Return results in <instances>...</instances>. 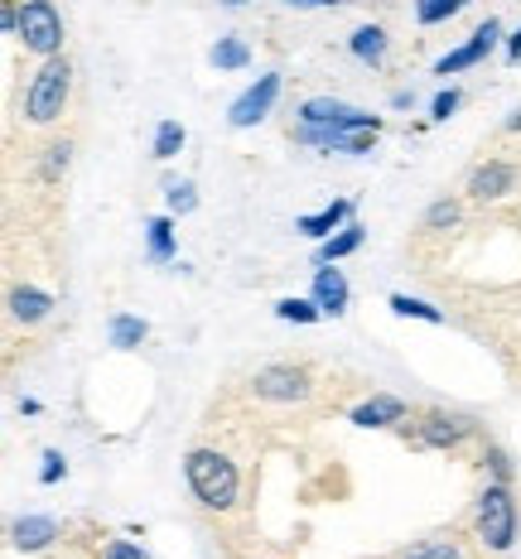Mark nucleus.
I'll use <instances>...</instances> for the list:
<instances>
[{
	"mask_svg": "<svg viewBox=\"0 0 521 559\" xmlns=\"http://www.w3.org/2000/svg\"><path fill=\"white\" fill-rule=\"evenodd\" d=\"M517 531H521V511L512 483L488 477V487L473 497V535H478V545L488 555H507L517 545Z\"/></svg>",
	"mask_w": 521,
	"mask_h": 559,
	"instance_id": "nucleus-1",
	"label": "nucleus"
},
{
	"mask_svg": "<svg viewBox=\"0 0 521 559\" xmlns=\"http://www.w3.org/2000/svg\"><path fill=\"white\" fill-rule=\"evenodd\" d=\"M183 477H189V492L199 497V507L208 511H232L241 497V473L227 453L217 449H189L183 459Z\"/></svg>",
	"mask_w": 521,
	"mask_h": 559,
	"instance_id": "nucleus-2",
	"label": "nucleus"
},
{
	"mask_svg": "<svg viewBox=\"0 0 521 559\" xmlns=\"http://www.w3.org/2000/svg\"><path fill=\"white\" fill-rule=\"evenodd\" d=\"M68 97H73V63L63 53L44 58L34 68L29 87H25V121L29 126H54L58 116L68 111Z\"/></svg>",
	"mask_w": 521,
	"mask_h": 559,
	"instance_id": "nucleus-3",
	"label": "nucleus"
},
{
	"mask_svg": "<svg viewBox=\"0 0 521 559\" xmlns=\"http://www.w3.org/2000/svg\"><path fill=\"white\" fill-rule=\"evenodd\" d=\"M401 439L411 449H439V453H449V449H463L469 439H478V419L459 415V411H421V415H411L401 425Z\"/></svg>",
	"mask_w": 521,
	"mask_h": 559,
	"instance_id": "nucleus-4",
	"label": "nucleus"
},
{
	"mask_svg": "<svg viewBox=\"0 0 521 559\" xmlns=\"http://www.w3.org/2000/svg\"><path fill=\"white\" fill-rule=\"evenodd\" d=\"M377 135H381V116H372V111H357L353 121H333V126H299L295 121L299 145L333 150V155H367Z\"/></svg>",
	"mask_w": 521,
	"mask_h": 559,
	"instance_id": "nucleus-5",
	"label": "nucleus"
},
{
	"mask_svg": "<svg viewBox=\"0 0 521 559\" xmlns=\"http://www.w3.org/2000/svg\"><path fill=\"white\" fill-rule=\"evenodd\" d=\"M15 44H25V53H34L39 63L63 53V15H58L54 0H20Z\"/></svg>",
	"mask_w": 521,
	"mask_h": 559,
	"instance_id": "nucleus-6",
	"label": "nucleus"
},
{
	"mask_svg": "<svg viewBox=\"0 0 521 559\" xmlns=\"http://www.w3.org/2000/svg\"><path fill=\"white\" fill-rule=\"evenodd\" d=\"M247 386H251V395H257V401L295 405V401H309L315 381H309V371H305V367H295V362H271V367H261L257 377L247 381Z\"/></svg>",
	"mask_w": 521,
	"mask_h": 559,
	"instance_id": "nucleus-7",
	"label": "nucleus"
},
{
	"mask_svg": "<svg viewBox=\"0 0 521 559\" xmlns=\"http://www.w3.org/2000/svg\"><path fill=\"white\" fill-rule=\"evenodd\" d=\"M497 39H502V20L488 15L478 29L469 34V39L459 44V49H449L445 58H439V63H435V78H459V73H469V68H478L483 58L497 49Z\"/></svg>",
	"mask_w": 521,
	"mask_h": 559,
	"instance_id": "nucleus-8",
	"label": "nucleus"
},
{
	"mask_svg": "<svg viewBox=\"0 0 521 559\" xmlns=\"http://www.w3.org/2000/svg\"><path fill=\"white\" fill-rule=\"evenodd\" d=\"M463 193H469L473 203L512 198V193H521V165H512V159H483V165L469 174V189Z\"/></svg>",
	"mask_w": 521,
	"mask_h": 559,
	"instance_id": "nucleus-9",
	"label": "nucleus"
},
{
	"mask_svg": "<svg viewBox=\"0 0 521 559\" xmlns=\"http://www.w3.org/2000/svg\"><path fill=\"white\" fill-rule=\"evenodd\" d=\"M275 97H281V73H261L257 83H251V87L227 107V121L237 126V131H247V126H257V121H265V116H271Z\"/></svg>",
	"mask_w": 521,
	"mask_h": 559,
	"instance_id": "nucleus-10",
	"label": "nucleus"
},
{
	"mask_svg": "<svg viewBox=\"0 0 521 559\" xmlns=\"http://www.w3.org/2000/svg\"><path fill=\"white\" fill-rule=\"evenodd\" d=\"M347 419H353L357 429H401L405 419H411V405H405L401 395H387V391H377L372 401L353 405V411H347Z\"/></svg>",
	"mask_w": 521,
	"mask_h": 559,
	"instance_id": "nucleus-11",
	"label": "nucleus"
},
{
	"mask_svg": "<svg viewBox=\"0 0 521 559\" xmlns=\"http://www.w3.org/2000/svg\"><path fill=\"white\" fill-rule=\"evenodd\" d=\"M353 198H333L329 207H319V213H305V217H295V231H305V237H315V241H329L339 227L353 223Z\"/></svg>",
	"mask_w": 521,
	"mask_h": 559,
	"instance_id": "nucleus-12",
	"label": "nucleus"
},
{
	"mask_svg": "<svg viewBox=\"0 0 521 559\" xmlns=\"http://www.w3.org/2000/svg\"><path fill=\"white\" fill-rule=\"evenodd\" d=\"M309 299L323 309V319H343L353 289H347L343 271H333V265H319V271H315V295H309Z\"/></svg>",
	"mask_w": 521,
	"mask_h": 559,
	"instance_id": "nucleus-13",
	"label": "nucleus"
},
{
	"mask_svg": "<svg viewBox=\"0 0 521 559\" xmlns=\"http://www.w3.org/2000/svg\"><path fill=\"white\" fill-rule=\"evenodd\" d=\"M58 535H63V526H58L54 516H20V521H10V545H15V550H25V555L54 545Z\"/></svg>",
	"mask_w": 521,
	"mask_h": 559,
	"instance_id": "nucleus-14",
	"label": "nucleus"
},
{
	"mask_svg": "<svg viewBox=\"0 0 521 559\" xmlns=\"http://www.w3.org/2000/svg\"><path fill=\"white\" fill-rule=\"evenodd\" d=\"M5 305H10V319L34 329V323H44L54 313V295H44V289H34V285H15Z\"/></svg>",
	"mask_w": 521,
	"mask_h": 559,
	"instance_id": "nucleus-15",
	"label": "nucleus"
},
{
	"mask_svg": "<svg viewBox=\"0 0 521 559\" xmlns=\"http://www.w3.org/2000/svg\"><path fill=\"white\" fill-rule=\"evenodd\" d=\"M367 241V227L363 223H347L339 227L329 241H319V251H315V265H333V261H343V255H353L357 247Z\"/></svg>",
	"mask_w": 521,
	"mask_h": 559,
	"instance_id": "nucleus-16",
	"label": "nucleus"
},
{
	"mask_svg": "<svg viewBox=\"0 0 521 559\" xmlns=\"http://www.w3.org/2000/svg\"><path fill=\"white\" fill-rule=\"evenodd\" d=\"M145 255L155 265H169L179 255V241H174V217H150L145 223Z\"/></svg>",
	"mask_w": 521,
	"mask_h": 559,
	"instance_id": "nucleus-17",
	"label": "nucleus"
},
{
	"mask_svg": "<svg viewBox=\"0 0 521 559\" xmlns=\"http://www.w3.org/2000/svg\"><path fill=\"white\" fill-rule=\"evenodd\" d=\"M363 107H347L339 97H309L299 107V126H333V121H353Z\"/></svg>",
	"mask_w": 521,
	"mask_h": 559,
	"instance_id": "nucleus-18",
	"label": "nucleus"
},
{
	"mask_svg": "<svg viewBox=\"0 0 521 559\" xmlns=\"http://www.w3.org/2000/svg\"><path fill=\"white\" fill-rule=\"evenodd\" d=\"M347 49H353L357 63L381 68V63H387V29H381V25H357L353 39H347Z\"/></svg>",
	"mask_w": 521,
	"mask_h": 559,
	"instance_id": "nucleus-19",
	"label": "nucleus"
},
{
	"mask_svg": "<svg viewBox=\"0 0 521 559\" xmlns=\"http://www.w3.org/2000/svg\"><path fill=\"white\" fill-rule=\"evenodd\" d=\"M107 337H111L116 353H135V347H141L145 337H150V323H145V319H135V313H111Z\"/></svg>",
	"mask_w": 521,
	"mask_h": 559,
	"instance_id": "nucleus-20",
	"label": "nucleus"
},
{
	"mask_svg": "<svg viewBox=\"0 0 521 559\" xmlns=\"http://www.w3.org/2000/svg\"><path fill=\"white\" fill-rule=\"evenodd\" d=\"M208 63H213V68H227V73H232V68H247V63H251V44L241 39V34H223V39L208 49Z\"/></svg>",
	"mask_w": 521,
	"mask_h": 559,
	"instance_id": "nucleus-21",
	"label": "nucleus"
},
{
	"mask_svg": "<svg viewBox=\"0 0 521 559\" xmlns=\"http://www.w3.org/2000/svg\"><path fill=\"white\" fill-rule=\"evenodd\" d=\"M183 140H189V131H183L179 121H159L155 126V145H150V155L159 159V165H165V159H174L183 150Z\"/></svg>",
	"mask_w": 521,
	"mask_h": 559,
	"instance_id": "nucleus-22",
	"label": "nucleus"
},
{
	"mask_svg": "<svg viewBox=\"0 0 521 559\" xmlns=\"http://www.w3.org/2000/svg\"><path fill=\"white\" fill-rule=\"evenodd\" d=\"M469 5V0H415V25H445V20H454L459 10Z\"/></svg>",
	"mask_w": 521,
	"mask_h": 559,
	"instance_id": "nucleus-23",
	"label": "nucleus"
},
{
	"mask_svg": "<svg viewBox=\"0 0 521 559\" xmlns=\"http://www.w3.org/2000/svg\"><path fill=\"white\" fill-rule=\"evenodd\" d=\"M275 319H285V323H319V319H323V309L315 305V299H295V295H285V299H275Z\"/></svg>",
	"mask_w": 521,
	"mask_h": 559,
	"instance_id": "nucleus-24",
	"label": "nucleus"
},
{
	"mask_svg": "<svg viewBox=\"0 0 521 559\" xmlns=\"http://www.w3.org/2000/svg\"><path fill=\"white\" fill-rule=\"evenodd\" d=\"M387 305H391V313H401V319H421V323H445V313H439L435 305H425V299H415V295H391Z\"/></svg>",
	"mask_w": 521,
	"mask_h": 559,
	"instance_id": "nucleus-25",
	"label": "nucleus"
},
{
	"mask_svg": "<svg viewBox=\"0 0 521 559\" xmlns=\"http://www.w3.org/2000/svg\"><path fill=\"white\" fill-rule=\"evenodd\" d=\"M165 198H169V213L174 217H189L199 207V189L189 179H165Z\"/></svg>",
	"mask_w": 521,
	"mask_h": 559,
	"instance_id": "nucleus-26",
	"label": "nucleus"
},
{
	"mask_svg": "<svg viewBox=\"0 0 521 559\" xmlns=\"http://www.w3.org/2000/svg\"><path fill=\"white\" fill-rule=\"evenodd\" d=\"M454 223H459V203H454V198H439V203L425 207V223H421V231H449Z\"/></svg>",
	"mask_w": 521,
	"mask_h": 559,
	"instance_id": "nucleus-27",
	"label": "nucleus"
},
{
	"mask_svg": "<svg viewBox=\"0 0 521 559\" xmlns=\"http://www.w3.org/2000/svg\"><path fill=\"white\" fill-rule=\"evenodd\" d=\"M401 559H469V555H463L454 540H439V535H435V540H421V545H411V550H405Z\"/></svg>",
	"mask_w": 521,
	"mask_h": 559,
	"instance_id": "nucleus-28",
	"label": "nucleus"
},
{
	"mask_svg": "<svg viewBox=\"0 0 521 559\" xmlns=\"http://www.w3.org/2000/svg\"><path fill=\"white\" fill-rule=\"evenodd\" d=\"M68 155H73V145H68V140H58V145L44 150V165H39L44 179H49V183L63 179V174H68Z\"/></svg>",
	"mask_w": 521,
	"mask_h": 559,
	"instance_id": "nucleus-29",
	"label": "nucleus"
},
{
	"mask_svg": "<svg viewBox=\"0 0 521 559\" xmlns=\"http://www.w3.org/2000/svg\"><path fill=\"white\" fill-rule=\"evenodd\" d=\"M68 477V459L58 449H44V468H39V483L44 487H54V483H63Z\"/></svg>",
	"mask_w": 521,
	"mask_h": 559,
	"instance_id": "nucleus-30",
	"label": "nucleus"
},
{
	"mask_svg": "<svg viewBox=\"0 0 521 559\" xmlns=\"http://www.w3.org/2000/svg\"><path fill=\"white\" fill-rule=\"evenodd\" d=\"M459 102H463V92H459V87L435 92V102H430V121H449V116L459 111Z\"/></svg>",
	"mask_w": 521,
	"mask_h": 559,
	"instance_id": "nucleus-31",
	"label": "nucleus"
},
{
	"mask_svg": "<svg viewBox=\"0 0 521 559\" xmlns=\"http://www.w3.org/2000/svg\"><path fill=\"white\" fill-rule=\"evenodd\" d=\"M483 468H488V473L497 477V483H512V459H507V453L497 449V444L483 449Z\"/></svg>",
	"mask_w": 521,
	"mask_h": 559,
	"instance_id": "nucleus-32",
	"label": "nucleus"
},
{
	"mask_svg": "<svg viewBox=\"0 0 521 559\" xmlns=\"http://www.w3.org/2000/svg\"><path fill=\"white\" fill-rule=\"evenodd\" d=\"M102 559H150L141 545H131V540H107L102 545Z\"/></svg>",
	"mask_w": 521,
	"mask_h": 559,
	"instance_id": "nucleus-33",
	"label": "nucleus"
},
{
	"mask_svg": "<svg viewBox=\"0 0 521 559\" xmlns=\"http://www.w3.org/2000/svg\"><path fill=\"white\" fill-rule=\"evenodd\" d=\"M285 5H295V10H319V5H353V0H285Z\"/></svg>",
	"mask_w": 521,
	"mask_h": 559,
	"instance_id": "nucleus-34",
	"label": "nucleus"
},
{
	"mask_svg": "<svg viewBox=\"0 0 521 559\" xmlns=\"http://www.w3.org/2000/svg\"><path fill=\"white\" fill-rule=\"evenodd\" d=\"M391 107H396V111H411V107H415V92H391Z\"/></svg>",
	"mask_w": 521,
	"mask_h": 559,
	"instance_id": "nucleus-35",
	"label": "nucleus"
},
{
	"mask_svg": "<svg viewBox=\"0 0 521 559\" xmlns=\"http://www.w3.org/2000/svg\"><path fill=\"white\" fill-rule=\"evenodd\" d=\"M507 63H521V29H512V39H507Z\"/></svg>",
	"mask_w": 521,
	"mask_h": 559,
	"instance_id": "nucleus-36",
	"label": "nucleus"
},
{
	"mask_svg": "<svg viewBox=\"0 0 521 559\" xmlns=\"http://www.w3.org/2000/svg\"><path fill=\"white\" fill-rule=\"evenodd\" d=\"M502 131H521V107L512 111V116H507V121H502Z\"/></svg>",
	"mask_w": 521,
	"mask_h": 559,
	"instance_id": "nucleus-37",
	"label": "nucleus"
},
{
	"mask_svg": "<svg viewBox=\"0 0 521 559\" xmlns=\"http://www.w3.org/2000/svg\"><path fill=\"white\" fill-rule=\"evenodd\" d=\"M223 5H247V0H223Z\"/></svg>",
	"mask_w": 521,
	"mask_h": 559,
	"instance_id": "nucleus-38",
	"label": "nucleus"
}]
</instances>
